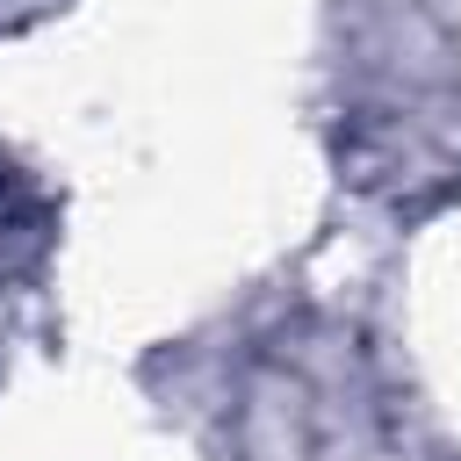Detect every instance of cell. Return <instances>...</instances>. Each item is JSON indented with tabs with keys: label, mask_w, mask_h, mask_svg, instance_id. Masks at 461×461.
Segmentation results:
<instances>
[{
	"label": "cell",
	"mask_w": 461,
	"mask_h": 461,
	"mask_svg": "<svg viewBox=\"0 0 461 461\" xmlns=\"http://www.w3.org/2000/svg\"><path fill=\"white\" fill-rule=\"evenodd\" d=\"M36 238H43V230H36V216L22 209V180L0 166V281L36 252Z\"/></svg>",
	"instance_id": "1"
}]
</instances>
